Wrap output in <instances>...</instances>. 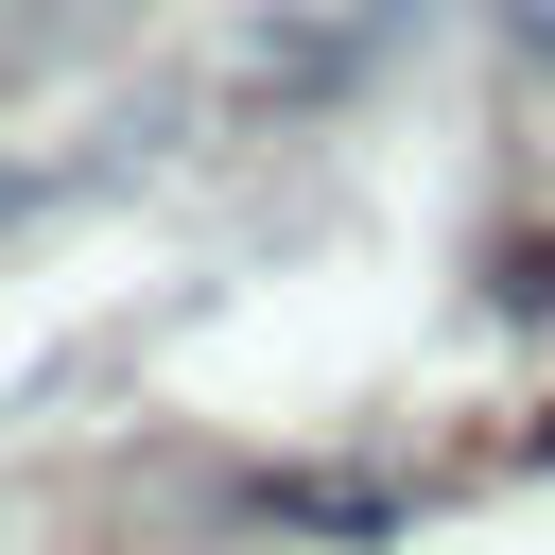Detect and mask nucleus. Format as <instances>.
Here are the masks:
<instances>
[]
</instances>
